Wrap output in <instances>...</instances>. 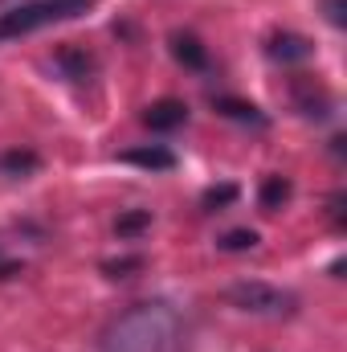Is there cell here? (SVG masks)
<instances>
[{
  "instance_id": "6da1fadb",
  "label": "cell",
  "mask_w": 347,
  "mask_h": 352,
  "mask_svg": "<svg viewBox=\"0 0 347 352\" xmlns=\"http://www.w3.org/2000/svg\"><path fill=\"white\" fill-rule=\"evenodd\" d=\"M98 352H188V320L168 299L131 303L102 328Z\"/></svg>"
},
{
  "instance_id": "7a4b0ae2",
  "label": "cell",
  "mask_w": 347,
  "mask_h": 352,
  "mask_svg": "<svg viewBox=\"0 0 347 352\" xmlns=\"http://www.w3.org/2000/svg\"><path fill=\"white\" fill-rule=\"evenodd\" d=\"M94 4L98 0H25V4H16L8 12H0V45L16 41V37H29L37 29H49V25L78 21Z\"/></svg>"
},
{
  "instance_id": "3957f363",
  "label": "cell",
  "mask_w": 347,
  "mask_h": 352,
  "mask_svg": "<svg viewBox=\"0 0 347 352\" xmlns=\"http://www.w3.org/2000/svg\"><path fill=\"white\" fill-rule=\"evenodd\" d=\"M225 299L237 307V311H250V316H265V320H286L298 311V295L294 291H282L274 283H261V278H241L225 291Z\"/></svg>"
},
{
  "instance_id": "277c9868",
  "label": "cell",
  "mask_w": 347,
  "mask_h": 352,
  "mask_svg": "<svg viewBox=\"0 0 347 352\" xmlns=\"http://www.w3.org/2000/svg\"><path fill=\"white\" fill-rule=\"evenodd\" d=\"M290 94H294V107L307 115V119H331L335 115V98L327 94V87H319L315 78H294V87H290Z\"/></svg>"
},
{
  "instance_id": "5b68a950",
  "label": "cell",
  "mask_w": 347,
  "mask_h": 352,
  "mask_svg": "<svg viewBox=\"0 0 347 352\" xmlns=\"http://www.w3.org/2000/svg\"><path fill=\"white\" fill-rule=\"evenodd\" d=\"M143 123L152 131H176L188 123V102L184 98H156L147 111H143Z\"/></svg>"
},
{
  "instance_id": "8992f818",
  "label": "cell",
  "mask_w": 347,
  "mask_h": 352,
  "mask_svg": "<svg viewBox=\"0 0 347 352\" xmlns=\"http://www.w3.org/2000/svg\"><path fill=\"white\" fill-rule=\"evenodd\" d=\"M119 160H123V164H135V168H152V173H168V168H176V152L160 148V144L131 148V152H123Z\"/></svg>"
},
{
  "instance_id": "52a82bcc",
  "label": "cell",
  "mask_w": 347,
  "mask_h": 352,
  "mask_svg": "<svg viewBox=\"0 0 347 352\" xmlns=\"http://www.w3.org/2000/svg\"><path fill=\"white\" fill-rule=\"evenodd\" d=\"M265 54L274 62H302V58H311V41L298 37V33H274L270 45H265Z\"/></svg>"
},
{
  "instance_id": "ba28073f",
  "label": "cell",
  "mask_w": 347,
  "mask_h": 352,
  "mask_svg": "<svg viewBox=\"0 0 347 352\" xmlns=\"http://www.w3.org/2000/svg\"><path fill=\"white\" fill-rule=\"evenodd\" d=\"M172 58L188 70H204L208 66V50L200 45L196 33H172Z\"/></svg>"
},
{
  "instance_id": "9c48e42d",
  "label": "cell",
  "mask_w": 347,
  "mask_h": 352,
  "mask_svg": "<svg viewBox=\"0 0 347 352\" xmlns=\"http://www.w3.org/2000/svg\"><path fill=\"white\" fill-rule=\"evenodd\" d=\"M37 168H41V156L29 152V148H8V152H0V173L4 176H33Z\"/></svg>"
},
{
  "instance_id": "30bf717a",
  "label": "cell",
  "mask_w": 347,
  "mask_h": 352,
  "mask_svg": "<svg viewBox=\"0 0 347 352\" xmlns=\"http://www.w3.org/2000/svg\"><path fill=\"white\" fill-rule=\"evenodd\" d=\"M217 111L225 119H237V123H250V127H265V111L254 107V102H241V98H217Z\"/></svg>"
},
{
  "instance_id": "8fae6325",
  "label": "cell",
  "mask_w": 347,
  "mask_h": 352,
  "mask_svg": "<svg viewBox=\"0 0 347 352\" xmlns=\"http://www.w3.org/2000/svg\"><path fill=\"white\" fill-rule=\"evenodd\" d=\"M290 192H294V184H290L286 176H265V180H261L258 201H261V209H265V213H278V209L290 201Z\"/></svg>"
},
{
  "instance_id": "7c38bea8",
  "label": "cell",
  "mask_w": 347,
  "mask_h": 352,
  "mask_svg": "<svg viewBox=\"0 0 347 352\" xmlns=\"http://www.w3.org/2000/svg\"><path fill=\"white\" fill-rule=\"evenodd\" d=\"M233 201H237V184H213V188H204L200 209H204V213H217V209H225V205H233Z\"/></svg>"
},
{
  "instance_id": "4fadbf2b",
  "label": "cell",
  "mask_w": 347,
  "mask_h": 352,
  "mask_svg": "<svg viewBox=\"0 0 347 352\" xmlns=\"http://www.w3.org/2000/svg\"><path fill=\"white\" fill-rule=\"evenodd\" d=\"M143 230H152V213H147V209H131V213H123V217L115 221V234H119V238H135V234H143Z\"/></svg>"
},
{
  "instance_id": "5bb4252c",
  "label": "cell",
  "mask_w": 347,
  "mask_h": 352,
  "mask_svg": "<svg viewBox=\"0 0 347 352\" xmlns=\"http://www.w3.org/2000/svg\"><path fill=\"white\" fill-rule=\"evenodd\" d=\"M217 246H221V250H254V246H258V234H254V230H229Z\"/></svg>"
},
{
  "instance_id": "9a60e30c",
  "label": "cell",
  "mask_w": 347,
  "mask_h": 352,
  "mask_svg": "<svg viewBox=\"0 0 347 352\" xmlns=\"http://www.w3.org/2000/svg\"><path fill=\"white\" fill-rule=\"evenodd\" d=\"M58 62H62V66H70V70H74V78H86V70L94 66L86 54H74V50H62V54H58Z\"/></svg>"
},
{
  "instance_id": "2e32d148",
  "label": "cell",
  "mask_w": 347,
  "mask_h": 352,
  "mask_svg": "<svg viewBox=\"0 0 347 352\" xmlns=\"http://www.w3.org/2000/svg\"><path fill=\"white\" fill-rule=\"evenodd\" d=\"M143 258H119V263H102V270L110 274V278H127V270H139Z\"/></svg>"
},
{
  "instance_id": "e0dca14e",
  "label": "cell",
  "mask_w": 347,
  "mask_h": 352,
  "mask_svg": "<svg viewBox=\"0 0 347 352\" xmlns=\"http://www.w3.org/2000/svg\"><path fill=\"white\" fill-rule=\"evenodd\" d=\"M344 192H335V197H331V221H335V226H339V230H344Z\"/></svg>"
},
{
  "instance_id": "ac0fdd59",
  "label": "cell",
  "mask_w": 347,
  "mask_h": 352,
  "mask_svg": "<svg viewBox=\"0 0 347 352\" xmlns=\"http://www.w3.org/2000/svg\"><path fill=\"white\" fill-rule=\"evenodd\" d=\"M327 16L331 25H344V0H327Z\"/></svg>"
},
{
  "instance_id": "d6986e66",
  "label": "cell",
  "mask_w": 347,
  "mask_h": 352,
  "mask_svg": "<svg viewBox=\"0 0 347 352\" xmlns=\"http://www.w3.org/2000/svg\"><path fill=\"white\" fill-rule=\"evenodd\" d=\"M12 270H16V266H0V278H4V274H12Z\"/></svg>"
}]
</instances>
